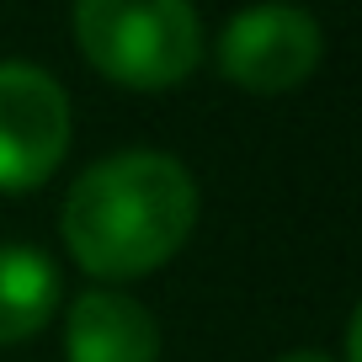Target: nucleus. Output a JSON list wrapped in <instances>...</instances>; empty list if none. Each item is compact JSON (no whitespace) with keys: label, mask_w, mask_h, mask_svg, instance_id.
<instances>
[{"label":"nucleus","mask_w":362,"mask_h":362,"mask_svg":"<svg viewBox=\"0 0 362 362\" xmlns=\"http://www.w3.org/2000/svg\"><path fill=\"white\" fill-rule=\"evenodd\" d=\"M197 224V181L160 149L107 155L69 187L59 229L80 272L102 283H134L160 272Z\"/></svg>","instance_id":"nucleus-1"},{"label":"nucleus","mask_w":362,"mask_h":362,"mask_svg":"<svg viewBox=\"0 0 362 362\" xmlns=\"http://www.w3.org/2000/svg\"><path fill=\"white\" fill-rule=\"evenodd\" d=\"M75 43L107 80L134 90L181 86L203 64L192 0H75Z\"/></svg>","instance_id":"nucleus-2"},{"label":"nucleus","mask_w":362,"mask_h":362,"mask_svg":"<svg viewBox=\"0 0 362 362\" xmlns=\"http://www.w3.org/2000/svg\"><path fill=\"white\" fill-rule=\"evenodd\" d=\"M320 54H325V37L304 6L261 0V6H245L229 16L214 59L229 86L250 90V96H283L315 75Z\"/></svg>","instance_id":"nucleus-3"},{"label":"nucleus","mask_w":362,"mask_h":362,"mask_svg":"<svg viewBox=\"0 0 362 362\" xmlns=\"http://www.w3.org/2000/svg\"><path fill=\"white\" fill-rule=\"evenodd\" d=\"M69 96L37 64H0V192H33L64 165Z\"/></svg>","instance_id":"nucleus-4"},{"label":"nucleus","mask_w":362,"mask_h":362,"mask_svg":"<svg viewBox=\"0 0 362 362\" xmlns=\"http://www.w3.org/2000/svg\"><path fill=\"white\" fill-rule=\"evenodd\" d=\"M69 362H160V325L139 298L96 288L80 293L64 315Z\"/></svg>","instance_id":"nucleus-5"},{"label":"nucleus","mask_w":362,"mask_h":362,"mask_svg":"<svg viewBox=\"0 0 362 362\" xmlns=\"http://www.w3.org/2000/svg\"><path fill=\"white\" fill-rule=\"evenodd\" d=\"M59 315V272L33 245H0V346L27 341Z\"/></svg>","instance_id":"nucleus-6"},{"label":"nucleus","mask_w":362,"mask_h":362,"mask_svg":"<svg viewBox=\"0 0 362 362\" xmlns=\"http://www.w3.org/2000/svg\"><path fill=\"white\" fill-rule=\"evenodd\" d=\"M277 362H330L325 351H288V357H277Z\"/></svg>","instance_id":"nucleus-7"}]
</instances>
